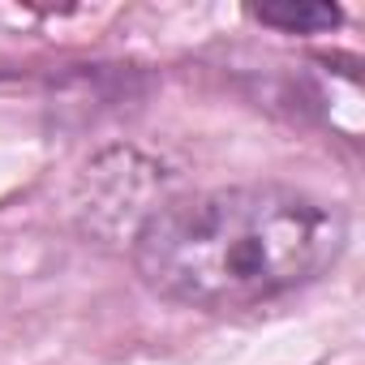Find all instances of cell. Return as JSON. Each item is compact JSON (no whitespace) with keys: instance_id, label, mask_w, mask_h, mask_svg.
Instances as JSON below:
<instances>
[{"instance_id":"6da1fadb","label":"cell","mask_w":365,"mask_h":365,"mask_svg":"<svg viewBox=\"0 0 365 365\" xmlns=\"http://www.w3.org/2000/svg\"><path fill=\"white\" fill-rule=\"evenodd\" d=\"M344 241V215L301 190L224 185L155 207L138 224L133 262L159 297L232 314L314 284Z\"/></svg>"},{"instance_id":"7a4b0ae2","label":"cell","mask_w":365,"mask_h":365,"mask_svg":"<svg viewBox=\"0 0 365 365\" xmlns=\"http://www.w3.org/2000/svg\"><path fill=\"white\" fill-rule=\"evenodd\" d=\"M254 18L262 26L284 31V35H322V31L339 26L335 5H297V0H288V5H262V9H254Z\"/></svg>"}]
</instances>
